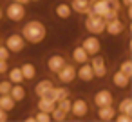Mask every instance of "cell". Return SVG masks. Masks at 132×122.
I'll return each instance as SVG.
<instances>
[{"instance_id": "cell-19", "label": "cell", "mask_w": 132, "mask_h": 122, "mask_svg": "<svg viewBox=\"0 0 132 122\" xmlns=\"http://www.w3.org/2000/svg\"><path fill=\"white\" fill-rule=\"evenodd\" d=\"M71 8L74 13H80V15H87L90 11V0H71Z\"/></svg>"}, {"instance_id": "cell-10", "label": "cell", "mask_w": 132, "mask_h": 122, "mask_svg": "<svg viewBox=\"0 0 132 122\" xmlns=\"http://www.w3.org/2000/svg\"><path fill=\"white\" fill-rule=\"evenodd\" d=\"M69 115H72V117H76V118L87 117V115H89V102H87L85 98H74L72 104H71V113H69Z\"/></svg>"}, {"instance_id": "cell-21", "label": "cell", "mask_w": 132, "mask_h": 122, "mask_svg": "<svg viewBox=\"0 0 132 122\" xmlns=\"http://www.w3.org/2000/svg\"><path fill=\"white\" fill-rule=\"evenodd\" d=\"M9 95H11L13 100L18 104V102H22V100L27 97V91H26V87H24L22 84H13L11 89H9Z\"/></svg>"}, {"instance_id": "cell-27", "label": "cell", "mask_w": 132, "mask_h": 122, "mask_svg": "<svg viewBox=\"0 0 132 122\" xmlns=\"http://www.w3.org/2000/svg\"><path fill=\"white\" fill-rule=\"evenodd\" d=\"M119 71L125 73L127 77H132V60H130V58H125V60L119 64Z\"/></svg>"}, {"instance_id": "cell-30", "label": "cell", "mask_w": 132, "mask_h": 122, "mask_svg": "<svg viewBox=\"0 0 132 122\" xmlns=\"http://www.w3.org/2000/svg\"><path fill=\"white\" fill-rule=\"evenodd\" d=\"M105 2H107V6H109V9H112V11H121V2H119V0H105Z\"/></svg>"}, {"instance_id": "cell-28", "label": "cell", "mask_w": 132, "mask_h": 122, "mask_svg": "<svg viewBox=\"0 0 132 122\" xmlns=\"http://www.w3.org/2000/svg\"><path fill=\"white\" fill-rule=\"evenodd\" d=\"M67 118V115L63 113V111H60L58 107H54L53 111H51V120H56V122H63Z\"/></svg>"}, {"instance_id": "cell-23", "label": "cell", "mask_w": 132, "mask_h": 122, "mask_svg": "<svg viewBox=\"0 0 132 122\" xmlns=\"http://www.w3.org/2000/svg\"><path fill=\"white\" fill-rule=\"evenodd\" d=\"M7 80L11 84H22L24 82V77H22V71H20V66H15V67H9L7 69Z\"/></svg>"}, {"instance_id": "cell-1", "label": "cell", "mask_w": 132, "mask_h": 122, "mask_svg": "<svg viewBox=\"0 0 132 122\" xmlns=\"http://www.w3.org/2000/svg\"><path fill=\"white\" fill-rule=\"evenodd\" d=\"M20 35L24 37V40L27 44H40L45 37H47V28L42 20H36V18H31L27 20L22 29H20Z\"/></svg>"}, {"instance_id": "cell-37", "label": "cell", "mask_w": 132, "mask_h": 122, "mask_svg": "<svg viewBox=\"0 0 132 122\" xmlns=\"http://www.w3.org/2000/svg\"><path fill=\"white\" fill-rule=\"evenodd\" d=\"M11 2H18V4H24V6H26V4L31 2V0H11Z\"/></svg>"}, {"instance_id": "cell-39", "label": "cell", "mask_w": 132, "mask_h": 122, "mask_svg": "<svg viewBox=\"0 0 132 122\" xmlns=\"http://www.w3.org/2000/svg\"><path fill=\"white\" fill-rule=\"evenodd\" d=\"M31 2H40V0H31Z\"/></svg>"}, {"instance_id": "cell-3", "label": "cell", "mask_w": 132, "mask_h": 122, "mask_svg": "<svg viewBox=\"0 0 132 122\" xmlns=\"http://www.w3.org/2000/svg\"><path fill=\"white\" fill-rule=\"evenodd\" d=\"M26 6L24 4H18V2H9L4 9V17L11 22H22L26 18Z\"/></svg>"}, {"instance_id": "cell-24", "label": "cell", "mask_w": 132, "mask_h": 122, "mask_svg": "<svg viewBox=\"0 0 132 122\" xmlns=\"http://www.w3.org/2000/svg\"><path fill=\"white\" fill-rule=\"evenodd\" d=\"M15 106H16V102L13 100V97L9 95V93H6V95H0V107H2L4 111H13L15 109Z\"/></svg>"}, {"instance_id": "cell-5", "label": "cell", "mask_w": 132, "mask_h": 122, "mask_svg": "<svg viewBox=\"0 0 132 122\" xmlns=\"http://www.w3.org/2000/svg\"><path fill=\"white\" fill-rule=\"evenodd\" d=\"M4 46L9 49V53H22L27 46V42L24 40V37L20 33H9L4 40Z\"/></svg>"}, {"instance_id": "cell-22", "label": "cell", "mask_w": 132, "mask_h": 122, "mask_svg": "<svg viewBox=\"0 0 132 122\" xmlns=\"http://www.w3.org/2000/svg\"><path fill=\"white\" fill-rule=\"evenodd\" d=\"M20 71H22L24 80H35L36 78V66L31 64V62H24L20 66Z\"/></svg>"}, {"instance_id": "cell-34", "label": "cell", "mask_w": 132, "mask_h": 122, "mask_svg": "<svg viewBox=\"0 0 132 122\" xmlns=\"http://www.w3.org/2000/svg\"><path fill=\"white\" fill-rule=\"evenodd\" d=\"M7 69H9L7 60H0V75H6V73H7Z\"/></svg>"}, {"instance_id": "cell-7", "label": "cell", "mask_w": 132, "mask_h": 122, "mask_svg": "<svg viewBox=\"0 0 132 122\" xmlns=\"http://www.w3.org/2000/svg\"><path fill=\"white\" fill-rule=\"evenodd\" d=\"M123 31H125V22H123L119 17H114V18L105 20V33H107V35H110V37H119Z\"/></svg>"}, {"instance_id": "cell-40", "label": "cell", "mask_w": 132, "mask_h": 122, "mask_svg": "<svg viewBox=\"0 0 132 122\" xmlns=\"http://www.w3.org/2000/svg\"><path fill=\"white\" fill-rule=\"evenodd\" d=\"M0 44H2V40H0Z\"/></svg>"}, {"instance_id": "cell-15", "label": "cell", "mask_w": 132, "mask_h": 122, "mask_svg": "<svg viewBox=\"0 0 132 122\" xmlns=\"http://www.w3.org/2000/svg\"><path fill=\"white\" fill-rule=\"evenodd\" d=\"M54 15H56V18H60V20H69V18L72 17V8H71V4H69V2H58V4L54 6Z\"/></svg>"}, {"instance_id": "cell-12", "label": "cell", "mask_w": 132, "mask_h": 122, "mask_svg": "<svg viewBox=\"0 0 132 122\" xmlns=\"http://www.w3.org/2000/svg\"><path fill=\"white\" fill-rule=\"evenodd\" d=\"M116 113H118V111H116L114 104L96 107V117H98V120H101V122H110V120H114Z\"/></svg>"}, {"instance_id": "cell-8", "label": "cell", "mask_w": 132, "mask_h": 122, "mask_svg": "<svg viewBox=\"0 0 132 122\" xmlns=\"http://www.w3.org/2000/svg\"><path fill=\"white\" fill-rule=\"evenodd\" d=\"M80 46L89 53V57H92V55H96V53L101 51V42H100V38H98L96 35H87V37L80 42Z\"/></svg>"}, {"instance_id": "cell-26", "label": "cell", "mask_w": 132, "mask_h": 122, "mask_svg": "<svg viewBox=\"0 0 132 122\" xmlns=\"http://www.w3.org/2000/svg\"><path fill=\"white\" fill-rule=\"evenodd\" d=\"M71 104H72V100L67 97V98H62V100H58V102H56V107H58L60 111H63L65 115H69V113H71Z\"/></svg>"}, {"instance_id": "cell-11", "label": "cell", "mask_w": 132, "mask_h": 122, "mask_svg": "<svg viewBox=\"0 0 132 122\" xmlns=\"http://www.w3.org/2000/svg\"><path fill=\"white\" fill-rule=\"evenodd\" d=\"M92 102H94L96 107H100V106H109V104H114V95H112L110 89H100V91L94 93Z\"/></svg>"}, {"instance_id": "cell-2", "label": "cell", "mask_w": 132, "mask_h": 122, "mask_svg": "<svg viewBox=\"0 0 132 122\" xmlns=\"http://www.w3.org/2000/svg\"><path fill=\"white\" fill-rule=\"evenodd\" d=\"M83 28H85V31H87L89 35L100 37V35L105 33V20H103L100 15H94L92 11H89V13L85 15V18H83Z\"/></svg>"}, {"instance_id": "cell-36", "label": "cell", "mask_w": 132, "mask_h": 122, "mask_svg": "<svg viewBox=\"0 0 132 122\" xmlns=\"http://www.w3.org/2000/svg\"><path fill=\"white\" fill-rule=\"evenodd\" d=\"M119 2H121L123 8H130L132 6V0H119Z\"/></svg>"}, {"instance_id": "cell-9", "label": "cell", "mask_w": 132, "mask_h": 122, "mask_svg": "<svg viewBox=\"0 0 132 122\" xmlns=\"http://www.w3.org/2000/svg\"><path fill=\"white\" fill-rule=\"evenodd\" d=\"M67 62V58H65V55L63 53H53V55H49L47 57V60H45V66H47V69L51 71V73H58L62 67H63V64Z\"/></svg>"}, {"instance_id": "cell-41", "label": "cell", "mask_w": 132, "mask_h": 122, "mask_svg": "<svg viewBox=\"0 0 132 122\" xmlns=\"http://www.w3.org/2000/svg\"><path fill=\"white\" fill-rule=\"evenodd\" d=\"M90 2H94V0H90Z\"/></svg>"}, {"instance_id": "cell-33", "label": "cell", "mask_w": 132, "mask_h": 122, "mask_svg": "<svg viewBox=\"0 0 132 122\" xmlns=\"http://www.w3.org/2000/svg\"><path fill=\"white\" fill-rule=\"evenodd\" d=\"M114 120H118V122H132V115H127V113H116V117H114Z\"/></svg>"}, {"instance_id": "cell-13", "label": "cell", "mask_w": 132, "mask_h": 122, "mask_svg": "<svg viewBox=\"0 0 132 122\" xmlns=\"http://www.w3.org/2000/svg\"><path fill=\"white\" fill-rule=\"evenodd\" d=\"M76 78L81 80V82H85V84H89V82L94 80V73H92V67H90L89 62L78 66V69H76Z\"/></svg>"}, {"instance_id": "cell-6", "label": "cell", "mask_w": 132, "mask_h": 122, "mask_svg": "<svg viewBox=\"0 0 132 122\" xmlns=\"http://www.w3.org/2000/svg\"><path fill=\"white\" fill-rule=\"evenodd\" d=\"M56 75V78H58V82L60 84H71V82H74V78H76V67H74V64H71V62H65L63 64V67L58 71V73H54Z\"/></svg>"}, {"instance_id": "cell-38", "label": "cell", "mask_w": 132, "mask_h": 122, "mask_svg": "<svg viewBox=\"0 0 132 122\" xmlns=\"http://www.w3.org/2000/svg\"><path fill=\"white\" fill-rule=\"evenodd\" d=\"M2 17H4V11H2V8H0V20H2Z\"/></svg>"}, {"instance_id": "cell-32", "label": "cell", "mask_w": 132, "mask_h": 122, "mask_svg": "<svg viewBox=\"0 0 132 122\" xmlns=\"http://www.w3.org/2000/svg\"><path fill=\"white\" fill-rule=\"evenodd\" d=\"M9 57H11L9 49H7L4 44H0V60H9Z\"/></svg>"}, {"instance_id": "cell-16", "label": "cell", "mask_w": 132, "mask_h": 122, "mask_svg": "<svg viewBox=\"0 0 132 122\" xmlns=\"http://www.w3.org/2000/svg\"><path fill=\"white\" fill-rule=\"evenodd\" d=\"M110 80H112V86L118 87V89H127L128 84H130V77H127V75L121 73L119 69L112 73V78H110Z\"/></svg>"}, {"instance_id": "cell-4", "label": "cell", "mask_w": 132, "mask_h": 122, "mask_svg": "<svg viewBox=\"0 0 132 122\" xmlns=\"http://www.w3.org/2000/svg\"><path fill=\"white\" fill-rule=\"evenodd\" d=\"M89 64H90V67H92L94 78H105V77H107V73H109V66H107V60H105L100 53L92 55V57L89 58Z\"/></svg>"}, {"instance_id": "cell-17", "label": "cell", "mask_w": 132, "mask_h": 122, "mask_svg": "<svg viewBox=\"0 0 132 122\" xmlns=\"http://www.w3.org/2000/svg\"><path fill=\"white\" fill-rule=\"evenodd\" d=\"M53 86H54V82H53L51 78H42V80H38V82L35 84V95H36V97H45V95L51 91Z\"/></svg>"}, {"instance_id": "cell-20", "label": "cell", "mask_w": 132, "mask_h": 122, "mask_svg": "<svg viewBox=\"0 0 132 122\" xmlns=\"http://www.w3.org/2000/svg\"><path fill=\"white\" fill-rule=\"evenodd\" d=\"M56 107V102L49 97H38V102H36V109L38 111H45L51 115V111Z\"/></svg>"}, {"instance_id": "cell-29", "label": "cell", "mask_w": 132, "mask_h": 122, "mask_svg": "<svg viewBox=\"0 0 132 122\" xmlns=\"http://www.w3.org/2000/svg\"><path fill=\"white\" fill-rule=\"evenodd\" d=\"M35 122H51V115L45 111H36L35 115Z\"/></svg>"}, {"instance_id": "cell-25", "label": "cell", "mask_w": 132, "mask_h": 122, "mask_svg": "<svg viewBox=\"0 0 132 122\" xmlns=\"http://www.w3.org/2000/svg\"><path fill=\"white\" fill-rule=\"evenodd\" d=\"M118 113H127V115H132V98L130 97H123L118 104Z\"/></svg>"}, {"instance_id": "cell-35", "label": "cell", "mask_w": 132, "mask_h": 122, "mask_svg": "<svg viewBox=\"0 0 132 122\" xmlns=\"http://www.w3.org/2000/svg\"><path fill=\"white\" fill-rule=\"evenodd\" d=\"M9 117H7V111H4L2 107H0V122H6Z\"/></svg>"}, {"instance_id": "cell-31", "label": "cell", "mask_w": 132, "mask_h": 122, "mask_svg": "<svg viewBox=\"0 0 132 122\" xmlns=\"http://www.w3.org/2000/svg\"><path fill=\"white\" fill-rule=\"evenodd\" d=\"M11 82L9 80H0V95H6V93H9V89H11Z\"/></svg>"}, {"instance_id": "cell-18", "label": "cell", "mask_w": 132, "mask_h": 122, "mask_svg": "<svg viewBox=\"0 0 132 122\" xmlns=\"http://www.w3.org/2000/svg\"><path fill=\"white\" fill-rule=\"evenodd\" d=\"M69 95H71V91H69L67 87H63V86H58V87L53 86L51 91H49L45 97H49V98H53L54 102H58V100H62V98H67Z\"/></svg>"}, {"instance_id": "cell-14", "label": "cell", "mask_w": 132, "mask_h": 122, "mask_svg": "<svg viewBox=\"0 0 132 122\" xmlns=\"http://www.w3.org/2000/svg\"><path fill=\"white\" fill-rule=\"evenodd\" d=\"M89 53L81 48V46H74L72 49H71V60H72V64L74 66H80V64H85V62H89Z\"/></svg>"}]
</instances>
